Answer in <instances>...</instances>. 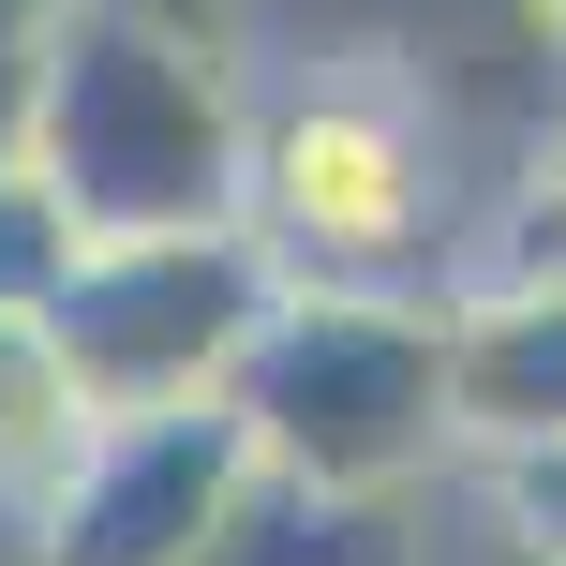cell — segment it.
Instances as JSON below:
<instances>
[{
    "label": "cell",
    "mask_w": 566,
    "mask_h": 566,
    "mask_svg": "<svg viewBox=\"0 0 566 566\" xmlns=\"http://www.w3.org/2000/svg\"><path fill=\"white\" fill-rule=\"evenodd\" d=\"M119 15H149V30H179V45H209V60H239V75H254L269 0H119Z\"/></svg>",
    "instance_id": "9c48e42d"
},
{
    "label": "cell",
    "mask_w": 566,
    "mask_h": 566,
    "mask_svg": "<svg viewBox=\"0 0 566 566\" xmlns=\"http://www.w3.org/2000/svg\"><path fill=\"white\" fill-rule=\"evenodd\" d=\"M537 30H552V75H566V0H537Z\"/></svg>",
    "instance_id": "30bf717a"
},
{
    "label": "cell",
    "mask_w": 566,
    "mask_h": 566,
    "mask_svg": "<svg viewBox=\"0 0 566 566\" xmlns=\"http://www.w3.org/2000/svg\"><path fill=\"white\" fill-rule=\"evenodd\" d=\"M269 298L283 283L239 224L224 239H75L45 283V343H60L90 418H179V402L239 388Z\"/></svg>",
    "instance_id": "277c9868"
},
{
    "label": "cell",
    "mask_w": 566,
    "mask_h": 566,
    "mask_svg": "<svg viewBox=\"0 0 566 566\" xmlns=\"http://www.w3.org/2000/svg\"><path fill=\"white\" fill-rule=\"evenodd\" d=\"M239 119L254 75L119 0H60L30 45L15 179L60 209V239H224L239 224Z\"/></svg>",
    "instance_id": "7a4b0ae2"
},
{
    "label": "cell",
    "mask_w": 566,
    "mask_h": 566,
    "mask_svg": "<svg viewBox=\"0 0 566 566\" xmlns=\"http://www.w3.org/2000/svg\"><path fill=\"white\" fill-rule=\"evenodd\" d=\"M90 402H75V373H60V343H45V313H0V507H45L60 478H75V448H90Z\"/></svg>",
    "instance_id": "ba28073f"
},
{
    "label": "cell",
    "mask_w": 566,
    "mask_h": 566,
    "mask_svg": "<svg viewBox=\"0 0 566 566\" xmlns=\"http://www.w3.org/2000/svg\"><path fill=\"white\" fill-rule=\"evenodd\" d=\"M254 478L283 492H343V507H418L432 478H462V418H448V298H328L283 283L254 358L224 388Z\"/></svg>",
    "instance_id": "3957f363"
},
{
    "label": "cell",
    "mask_w": 566,
    "mask_h": 566,
    "mask_svg": "<svg viewBox=\"0 0 566 566\" xmlns=\"http://www.w3.org/2000/svg\"><path fill=\"white\" fill-rule=\"evenodd\" d=\"M239 478H254V448H239L224 402H179V418H105L75 448V478L45 492V507L15 522V566H195L209 522L239 507Z\"/></svg>",
    "instance_id": "5b68a950"
},
{
    "label": "cell",
    "mask_w": 566,
    "mask_h": 566,
    "mask_svg": "<svg viewBox=\"0 0 566 566\" xmlns=\"http://www.w3.org/2000/svg\"><path fill=\"white\" fill-rule=\"evenodd\" d=\"M195 566H432V552H418V507H343V492L239 478V507L209 522Z\"/></svg>",
    "instance_id": "52a82bcc"
},
{
    "label": "cell",
    "mask_w": 566,
    "mask_h": 566,
    "mask_svg": "<svg viewBox=\"0 0 566 566\" xmlns=\"http://www.w3.org/2000/svg\"><path fill=\"white\" fill-rule=\"evenodd\" d=\"M478 179L448 165L388 60L313 45L254 60V119H239V239L269 254V283H328V298H448L432 254L462 239Z\"/></svg>",
    "instance_id": "6da1fadb"
},
{
    "label": "cell",
    "mask_w": 566,
    "mask_h": 566,
    "mask_svg": "<svg viewBox=\"0 0 566 566\" xmlns=\"http://www.w3.org/2000/svg\"><path fill=\"white\" fill-rule=\"evenodd\" d=\"M448 418L462 462H566V269L448 283Z\"/></svg>",
    "instance_id": "8992f818"
}]
</instances>
